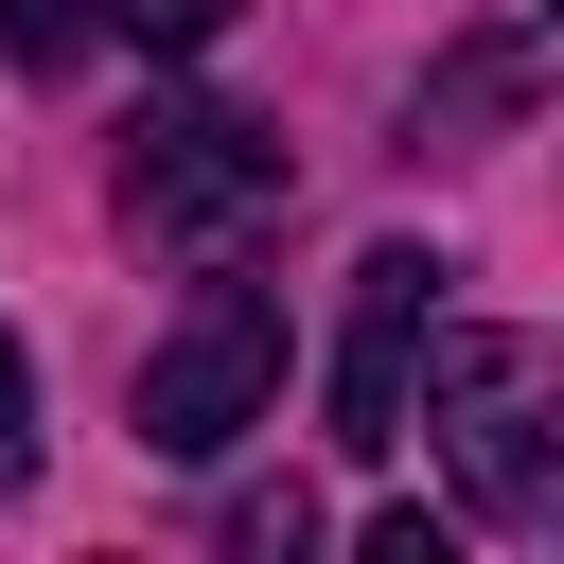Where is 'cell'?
<instances>
[{
	"instance_id": "3",
	"label": "cell",
	"mask_w": 564,
	"mask_h": 564,
	"mask_svg": "<svg viewBox=\"0 0 564 564\" xmlns=\"http://www.w3.org/2000/svg\"><path fill=\"white\" fill-rule=\"evenodd\" d=\"M247 423H282V300L212 264L194 317L141 352V441H159V458H229Z\"/></svg>"
},
{
	"instance_id": "8",
	"label": "cell",
	"mask_w": 564,
	"mask_h": 564,
	"mask_svg": "<svg viewBox=\"0 0 564 564\" xmlns=\"http://www.w3.org/2000/svg\"><path fill=\"white\" fill-rule=\"evenodd\" d=\"M352 546H370V564H458V529H441V511H370Z\"/></svg>"
},
{
	"instance_id": "9",
	"label": "cell",
	"mask_w": 564,
	"mask_h": 564,
	"mask_svg": "<svg viewBox=\"0 0 564 564\" xmlns=\"http://www.w3.org/2000/svg\"><path fill=\"white\" fill-rule=\"evenodd\" d=\"M35 476V370H18V335H0V494Z\"/></svg>"
},
{
	"instance_id": "5",
	"label": "cell",
	"mask_w": 564,
	"mask_h": 564,
	"mask_svg": "<svg viewBox=\"0 0 564 564\" xmlns=\"http://www.w3.org/2000/svg\"><path fill=\"white\" fill-rule=\"evenodd\" d=\"M529 70H546V35H529V18H511V35H476V53L423 88V141H458V123H511V106H529Z\"/></svg>"
},
{
	"instance_id": "4",
	"label": "cell",
	"mask_w": 564,
	"mask_h": 564,
	"mask_svg": "<svg viewBox=\"0 0 564 564\" xmlns=\"http://www.w3.org/2000/svg\"><path fill=\"white\" fill-rule=\"evenodd\" d=\"M423 335H441V247H370L352 264V335H335V458H388L405 441Z\"/></svg>"
},
{
	"instance_id": "1",
	"label": "cell",
	"mask_w": 564,
	"mask_h": 564,
	"mask_svg": "<svg viewBox=\"0 0 564 564\" xmlns=\"http://www.w3.org/2000/svg\"><path fill=\"white\" fill-rule=\"evenodd\" d=\"M546 335H423V370H405V405L441 423V458H458V494H476V529H546L564 511V423H546Z\"/></svg>"
},
{
	"instance_id": "6",
	"label": "cell",
	"mask_w": 564,
	"mask_h": 564,
	"mask_svg": "<svg viewBox=\"0 0 564 564\" xmlns=\"http://www.w3.org/2000/svg\"><path fill=\"white\" fill-rule=\"evenodd\" d=\"M88 35H106V0H0V53L18 70H88Z\"/></svg>"
},
{
	"instance_id": "2",
	"label": "cell",
	"mask_w": 564,
	"mask_h": 564,
	"mask_svg": "<svg viewBox=\"0 0 564 564\" xmlns=\"http://www.w3.org/2000/svg\"><path fill=\"white\" fill-rule=\"evenodd\" d=\"M282 194H300V159H282V123H247V106H159V123L123 141V212H141L159 247H194V264H229Z\"/></svg>"
},
{
	"instance_id": "7",
	"label": "cell",
	"mask_w": 564,
	"mask_h": 564,
	"mask_svg": "<svg viewBox=\"0 0 564 564\" xmlns=\"http://www.w3.org/2000/svg\"><path fill=\"white\" fill-rule=\"evenodd\" d=\"M106 18H123V35H141V53H212V35H229V18H247V0H106Z\"/></svg>"
}]
</instances>
